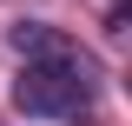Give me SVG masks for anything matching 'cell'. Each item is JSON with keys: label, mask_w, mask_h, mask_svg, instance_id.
<instances>
[{"label": "cell", "mask_w": 132, "mask_h": 126, "mask_svg": "<svg viewBox=\"0 0 132 126\" xmlns=\"http://www.w3.org/2000/svg\"><path fill=\"white\" fill-rule=\"evenodd\" d=\"M13 53H27L13 80V106L33 120H79L99 93V66L86 47H73L66 33H53L46 20H20L13 27Z\"/></svg>", "instance_id": "obj_1"}]
</instances>
